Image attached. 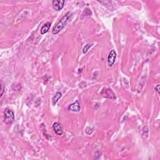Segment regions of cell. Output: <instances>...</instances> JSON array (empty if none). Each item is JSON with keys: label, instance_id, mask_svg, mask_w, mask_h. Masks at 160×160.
I'll return each mask as SVG.
<instances>
[{"label": "cell", "instance_id": "9", "mask_svg": "<svg viewBox=\"0 0 160 160\" xmlns=\"http://www.w3.org/2000/svg\"><path fill=\"white\" fill-rule=\"evenodd\" d=\"M62 94L60 92H57L54 96L52 98V105L53 106H55L56 105L57 103L58 102L59 99L62 98Z\"/></svg>", "mask_w": 160, "mask_h": 160}, {"label": "cell", "instance_id": "7", "mask_svg": "<svg viewBox=\"0 0 160 160\" xmlns=\"http://www.w3.org/2000/svg\"><path fill=\"white\" fill-rule=\"evenodd\" d=\"M68 109L70 110V111H72L73 112H78L80 111V109H81V106H80L78 100H77L75 103H72L68 106Z\"/></svg>", "mask_w": 160, "mask_h": 160}, {"label": "cell", "instance_id": "5", "mask_svg": "<svg viewBox=\"0 0 160 160\" xmlns=\"http://www.w3.org/2000/svg\"><path fill=\"white\" fill-rule=\"evenodd\" d=\"M64 3L65 1L64 0H55V1H53L52 5L53 8L56 11H60L63 8Z\"/></svg>", "mask_w": 160, "mask_h": 160}, {"label": "cell", "instance_id": "2", "mask_svg": "<svg viewBox=\"0 0 160 160\" xmlns=\"http://www.w3.org/2000/svg\"><path fill=\"white\" fill-rule=\"evenodd\" d=\"M4 122L7 124L12 123L14 120V114L12 110L6 108L4 112Z\"/></svg>", "mask_w": 160, "mask_h": 160}, {"label": "cell", "instance_id": "8", "mask_svg": "<svg viewBox=\"0 0 160 160\" xmlns=\"http://www.w3.org/2000/svg\"><path fill=\"white\" fill-rule=\"evenodd\" d=\"M50 27H51V23H45L41 28L40 33L41 35H44V34L46 33L49 31V29H50Z\"/></svg>", "mask_w": 160, "mask_h": 160}, {"label": "cell", "instance_id": "12", "mask_svg": "<svg viewBox=\"0 0 160 160\" xmlns=\"http://www.w3.org/2000/svg\"><path fill=\"white\" fill-rule=\"evenodd\" d=\"M159 86H159V84L155 86V91H157L158 94H159V93H160V91H159Z\"/></svg>", "mask_w": 160, "mask_h": 160}, {"label": "cell", "instance_id": "1", "mask_svg": "<svg viewBox=\"0 0 160 160\" xmlns=\"http://www.w3.org/2000/svg\"><path fill=\"white\" fill-rule=\"evenodd\" d=\"M72 13L70 12H68L64 16H63L58 23H57L54 26V28H53L52 33L53 35H57V34H58L62 31L64 28V26H65L68 24V23L69 22Z\"/></svg>", "mask_w": 160, "mask_h": 160}, {"label": "cell", "instance_id": "3", "mask_svg": "<svg viewBox=\"0 0 160 160\" xmlns=\"http://www.w3.org/2000/svg\"><path fill=\"white\" fill-rule=\"evenodd\" d=\"M100 94L104 97L107 98L108 99H111V100H115V99L116 98L115 94L109 88H103L101 91Z\"/></svg>", "mask_w": 160, "mask_h": 160}, {"label": "cell", "instance_id": "10", "mask_svg": "<svg viewBox=\"0 0 160 160\" xmlns=\"http://www.w3.org/2000/svg\"><path fill=\"white\" fill-rule=\"evenodd\" d=\"M93 46V43H89V44H87L86 45H85V46L83 48V53H86L88 51L89 49Z\"/></svg>", "mask_w": 160, "mask_h": 160}, {"label": "cell", "instance_id": "11", "mask_svg": "<svg viewBox=\"0 0 160 160\" xmlns=\"http://www.w3.org/2000/svg\"><path fill=\"white\" fill-rule=\"evenodd\" d=\"M3 93H4V86H3V82L1 81V97H2Z\"/></svg>", "mask_w": 160, "mask_h": 160}, {"label": "cell", "instance_id": "4", "mask_svg": "<svg viewBox=\"0 0 160 160\" xmlns=\"http://www.w3.org/2000/svg\"><path fill=\"white\" fill-rule=\"evenodd\" d=\"M116 58V53L115 50H111L109 52L108 56V64L109 66H112L115 63V60Z\"/></svg>", "mask_w": 160, "mask_h": 160}, {"label": "cell", "instance_id": "6", "mask_svg": "<svg viewBox=\"0 0 160 160\" xmlns=\"http://www.w3.org/2000/svg\"><path fill=\"white\" fill-rule=\"evenodd\" d=\"M52 127H53V130L55 131L56 135L62 136L63 134V130L62 126L60 123H58V122H55V123H53Z\"/></svg>", "mask_w": 160, "mask_h": 160}]
</instances>
